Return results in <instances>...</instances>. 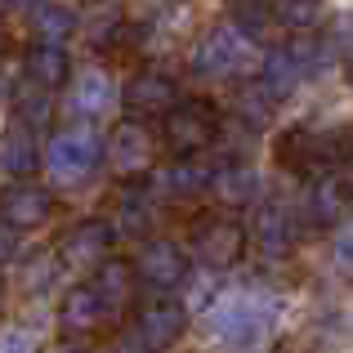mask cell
I'll use <instances>...</instances> for the list:
<instances>
[{
  "mask_svg": "<svg viewBox=\"0 0 353 353\" xmlns=\"http://www.w3.org/2000/svg\"><path fill=\"white\" fill-rule=\"evenodd\" d=\"M188 72L197 81H237L259 72V54L250 45V36H241L233 23L228 27H210L188 54Z\"/></svg>",
  "mask_w": 353,
  "mask_h": 353,
  "instance_id": "cell-1",
  "label": "cell"
},
{
  "mask_svg": "<svg viewBox=\"0 0 353 353\" xmlns=\"http://www.w3.org/2000/svg\"><path fill=\"white\" fill-rule=\"evenodd\" d=\"M103 148H108V139L94 125H68L45 148V170L59 183H85L103 165Z\"/></svg>",
  "mask_w": 353,
  "mask_h": 353,
  "instance_id": "cell-2",
  "label": "cell"
},
{
  "mask_svg": "<svg viewBox=\"0 0 353 353\" xmlns=\"http://www.w3.org/2000/svg\"><path fill=\"white\" fill-rule=\"evenodd\" d=\"M273 327V309L255 295H228L210 309L206 331L210 340H219L224 349H255Z\"/></svg>",
  "mask_w": 353,
  "mask_h": 353,
  "instance_id": "cell-3",
  "label": "cell"
},
{
  "mask_svg": "<svg viewBox=\"0 0 353 353\" xmlns=\"http://www.w3.org/2000/svg\"><path fill=\"white\" fill-rule=\"evenodd\" d=\"M161 139L174 157H197L219 139V112L206 99H183L170 117L161 121Z\"/></svg>",
  "mask_w": 353,
  "mask_h": 353,
  "instance_id": "cell-4",
  "label": "cell"
},
{
  "mask_svg": "<svg viewBox=\"0 0 353 353\" xmlns=\"http://www.w3.org/2000/svg\"><path fill=\"white\" fill-rule=\"evenodd\" d=\"M130 331L143 345V353H165L188 331V309L179 300H170V295H152V300L134 304V327Z\"/></svg>",
  "mask_w": 353,
  "mask_h": 353,
  "instance_id": "cell-5",
  "label": "cell"
},
{
  "mask_svg": "<svg viewBox=\"0 0 353 353\" xmlns=\"http://www.w3.org/2000/svg\"><path fill=\"white\" fill-rule=\"evenodd\" d=\"M188 246L206 268H233L246 250V228L228 215H201L188 228Z\"/></svg>",
  "mask_w": 353,
  "mask_h": 353,
  "instance_id": "cell-6",
  "label": "cell"
},
{
  "mask_svg": "<svg viewBox=\"0 0 353 353\" xmlns=\"http://www.w3.org/2000/svg\"><path fill=\"white\" fill-rule=\"evenodd\" d=\"M152 157H157V143H152V130L143 121H121V125L108 134V148H103V161L117 170L121 183H134L152 170Z\"/></svg>",
  "mask_w": 353,
  "mask_h": 353,
  "instance_id": "cell-7",
  "label": "cell"
},
{
  "mask_svg": "<svg viewBox=\"0 0 353 353\" xmlns=\"http://www.w3.org/2000/svg\"><path fill=\"white\" fill-rule=\"evenodd\" d=\"M179 85H174V77H165V72L157 68H143L134 72V77L125 81V90H121V108L130 112V121H143V117H170L174 108H179Z\"/></svg>",
  "mask_w": 353,
  "mask_h": 353,
  "instance_id": "cell-8",
  "label": "cell"
},
{
  "mask_svg": "<svg viewBox=\"0 0 353 353\" xmlns=\"http://www.w3.org/2000/svg\"><path fill=\"white\" fill-rule=\"evenodd\" d=\"M112 241H117V228L108 224V219H99V215L94 219H81V224H72L68 233L59 237V259H63V268H72V273L103 268Z\"/></svg>",
  "mask_w": 353,
  "mask_h": 353,
  "instance_id": "cell-9",
  "label": "cell"
},
{
  "mask_svg": "<svg viewBox=\"0 0 353 353\" xmlns=\"http://www.w3.org/2000/svg\"><path fill=\"white\" fill-rule=\"evenodd\" d=\"M54 215V192L45 183L14 179L9 188H0V224H9L14 233H32Z\"/></svg>",
  "mask_w": 353,
  "mask_h": 353,
  "instance_id": "cell-10",
  "label": "cell"
},
{
  "mask_svg": "<svg viewBox=\"0 0 353 353\" xmlns=\"http://www.w3.org/2000/svg\"><path fill=\"white\" fill-rule=\"evenodd\" d=\"M134 273H139V286H152V291H179L188 282V255H183L174 241H143L134 259Z\"/></svg>",
  "mask_w": 353,
  "mask_h": 353,
  "instance_id": "cell-11",
  "label": "cell"
},
{
  "mask_svg": "<svg viewBox=\"0 0 353 353\" xmlns=\"http://www.w3.org/2000/svg\"><path fill=\"white\" fill-rule=\"evenodd\" d=\"M277 161H282L286 170H295V174H313V179H318V174L331 165L327 134H309L304 125L286 130V134L277 139Z\"/></svg>",
  "mask_w": 353,
  "mask_h": 353,
  "instance_id": "cell-12",
  "label": "cell"
},
{
  "mask_svg": "<svg viewBox=\"0 0 353 353\" xmlns=\"http://www.w3.org/2000/svg\"><path fill=\"white\" fill-rule=\"evenodd\" d=\"M250 237H255L259 255L282 259L286 250H291V241H295L291 210H286V206H277V201H259V206L250 210Z\"/></svg>",
  "mask_w": 353,
  "mask_h": 353,
  "instance_id": "cell-13",
  "label": "cell"
},
{
  "mask_svg": "<svg viewBox=\"0 0 353 353\" xmlns=\"http://www.w3.org/2000/svg\"><path fill=\"white\" fill-rule=\"evenodd\" d=\"M103 322H108V309L94 295V286H72V291L63 295V309H59L63 336L85 340V336H94V331H103Z\"/></svg>",
  "mask_w": 353,
  "mask_h": 353,
  "instance_id": "cell-14",
  "label": "cell"
},
{
  "mask_svg": "<svg viewBox=\"0 0 353 353\" xmlns=\"http://www.w3.org/2000/svg\"><path fill=\"white\" fill-rule=\"evenodd\" d=\"M94 295L103 300L108 318H125V313L134 309V295H139L134 264H125V259H108V264L94 273Z\"/></svg>",
  "mask_w": 353,
  "mask_h": 353,
  "instance_id": "cell-15",
  "label": "cell"
},
{
  "mask_svg": "<svg viewBox=\"0 0 353 353\" xmlns=\"http://www.w3.org/2000/svg\"><path fill=\"white\" fill-rule=\"evenodd\" d=\"M349 188L340 183V174H318V179L309 183V192H304V219H309L313 228H336L340 219H345L349 210Z\"/></svg>",
  "mask_w": 353,
  "mask_h": 353,
  "instance_id": "cell-16",
  "label": "cell"
},
{
  "mask_svg": "<svg viewBox=\"0 0 353 353\" xmlns=\"http://www.w3.org/2000/svg\"><path fill=\"white\" fill-rule=\"evenodd\" d=\"M77 32L85 36L94 50H112L125 32V14H121L117 0H85L77 14Z\"/></svg>",
  "mask_w": 353,
  "mask_h": 353,
  "instance_id": "cell-17",
  "label": "cell"
},
{
  "mask_svg": "<svg viewBox=\"0 0 353 353\" xmlns=\"http://www.w3.org/2000/svg\"><path fill=\"white\" fill-rule=\"evenodd\" d=\"M23 81H32V85L41 90H59L72 81V59L63 50H50V45H32V50L23 54Z\"/></svg>",
  "mask_w": 353,
  "mask_h": 353,
  "instance_id": "cell-18",
  "label": "cell"
},
{
  "mask_svg": "<svg viewBox=\"0 0 353 353\" xmlns=\"http://www.w3.org/2000/svg\"><path fill=\"white\" fill-rule=\"evenodd\" d=\"M152 215H157V201H152V188L143 179L134 183H121L117 192V219L125 233H148L152 228Z\"/></svg>",
  "mask_w": 353,
  "mask_h": 353,
  "instance_id": "cell-19",
  "label": "cell"
},
{
  "mask_svg": "<svg viewBox=\"0 0 353 353\" xmlns=\"http://www.w3.org/2000/svg\"><path fill=\"white\" fill-rule=\"evenodd\" d=\"M304 81V72H300V63L291 59V50H268L264 59H259V85L268 90V99H286V94H295V85Z\"/></svg>",
  "mask_w": 353,
  "mask_h": 353,
  "instance_id": "cell-20",
  "label": "cell"
},
{
  "mask_svg": "<svg viewBox=\"0 0 353 353\" xmlns=\"http://www.w3.org/2000/svg\"><path fill=\"white\" fill-rule=\"evenodd\" d=\"M36 165H41V148H36L32 130H5L0 134V174H32Z\"/></svg>",
  "mask_w": 353,
  "mask_h": 353,
  "instance_id": "cell-21",
  "label": "cell"
},
{
  "mask_svg": "<svg viewBox=\"0 0 353 353\" xmlns=\"http://www.w3.org/2000/svg\"><path fill=\"white\" fill-rule=\"evenodd\" d=\"M9 103H14V117H18V125H23V130H45V125H50V117H54L50 90L32 85V81H23V85L14 90Z\"/></svg>",
  "mask_w": 353,
  "mask_h": 353,
  "instance_id": "cell-22",
  "label": "cell"
},
{
  "mask_svg": "<svg viewBox=\"0 0 353 353\" xmlns=\"http://www.w3.org/2000/svg\"><path fill=\"white\" fill-rule=\"evenodd\" d=\"M32 32H36V45H50V50H63L68 36H77V14L63 5H41L32 18Z\"/></svg>",
  "mask_w": 353,
  "mask_h": 353,
  "instance_id": "cell-23",
  "label": "cell"
},
{
  "mask_svg": "<svg viewBox=\"0 0 353 353\" xmlns=\"http://www.w3.org/2000/svg\"><path fill=\"white\" fill-rule=\"evenodd\" d=\"M210 174H215V170H206L201 161H192V157H179V161H174L170 170L161 174V188L170 192V197H197V192L210 188Z\"/></svg>",
  "mask_w": 353,
  "mask_h": 353,
  "instance_id": "cell-24",
  "label": "cell"
},
{
  "mask_svg": "<svg viewBox=\"0 0 353 353\" xmlns=\"http://www.w3.org/2000/svg\"><path fill=\"white\" fill-rule=\"evenodd\" d=\"M210 192H215L219 201H228V206H246V201H255V174L237 161L219 165V170L210 174Z\"/></svg>",
  "mask_w": 353,
  "mask_h": 353,
  "instance_id": "cell-25",
  "label": "cell"
},
{
  "mask_svg": "<svg viewBox=\"0 0 353 353\" xmlns=\"http://www.w3.org/2000/svg\"><path fill=\"white\" fill-rule=\"evenodd\" d=\"M108 103H112V85H108V77H103V72H81V81L72 85V108L85 112V117H94V112H103Z\"/></svg>",
  "mask_w": 353,
  "mask_h": 353,
  "instance_id": "cell-26",
  "label": "cell"
},
{
  "mask_svg": "<svg viewBox=\"0 0 353 353\" xmlns=\"http://www.w3.org/2000/svg\"><path fill=\"white\" fill-rule=\"evenodd\" d=\"M268 9H273V23L291 27V32H309L322 18V0H268Z\"/></svg>",
  "mask_w": 353,
  "mask_h": 353,
  "instance_id": "cell-27",
  "label": "cell"
},
{
  "mask_svg": "<svg viewBox=\"0 0 353 353\" xmlns=\"http://www.w3.org/2000/svg\"><path fill=\"white\" fill-rule=\"evenodd\" d=\"M273 99H268V90L259 85V81H246V85H237V117L246 121L250 130H259L268 117H273Z\"/></svg>",
  "mask_w": 353,
  "mask_h": 353,
  "instance_id": "cell-28",
  "label": "cell"
},
{
  "mask_svg": "<svg viewBox=\"0 0 353 353\" xmlns=\"http://www.w3.org/2000/svg\"><path fill=\"white\" fill-rule=\"evenodd\" d=\"M268 23H273L268 0H233V27L241 36H259Z\"/></svg>",
  "mask_w": 353,
  "mask_h": 353,
  "instance_id": "cell-29",
  "label": "cell"
},
{
  "mask_svg": "<svg viewBox=\"0 0 353 353\" xmlns=\"http://www.w3.org/2000/svg\"><path fill=\"white\" fill-rule=\"evenodd\" d=\"M327 152H331V165L340 170V179H353V125L327 134Z\"/></svg>",
  "mask_w": 353,
  "mask_h": 353,
  "instance_id": "cell-30",
  "label": "cell"
},
{
  "mask_svg": "<svg viewBox=\"0 0 353 353\" xmlns=\"http://www.w3.org/2000/svg\"><path fill=\"white\" fill-rule=\"evenodd\" d=\"M0 353H36L32 331H0Z\"/></svg>",
  "mask_w": 353,
  "mask_h": 353,
  "instance_id": "cell-31",
  "label": "cell"
},
{
  "mask_svg": "<svg viewBox=\"0 0 353 353\" xmlns=\"http://www.w3.org/2000/svg\"><path fill=\"white\" fill-rule=\"evenodd\" d=\"M18 246H23V241H18V233L9 224H0V268L9 264V259H18Z\"/></svg>",
  "mask_w": 353,
  "mask_h": 353,
  "instance_id": "cell-32",
  "label": "cell"
},
{
  "mask_svg": "<svg viewBox=\"0 0 353 353\" xmlns=\"http://www.w3.org/2000/svg\"><path fill=\"white\" fill-rule=\"evenodd\" d=\"M45 0H0V9L5 14H27V9H41Z\"/></svg>",
  "mask_w": 353,
  "mask_h": 353,
  "instance_id": "cell-33",
  "label": "cell"
},
{
  "mask_svg": "<svg viewBox=\"0 0 353 353\" xmlns=\"http://www.w3.org/2000/svg\"><path fill=\"white\" fill-rule=\"evenodd\" d=\"M345 81H349V85H353V54H349V59H345Z\"/></svg>",
  "mask_w": 353,
  "mask_h": 353,
  "instance_id": "cell-34",
  "label": "cell"
},
{
  "mask_svg": "<svg viewBox=\"0 0 353 353\" xmlns=\"http://www.w3.org/2000/svg\"><path fill=\"white\" fill-rule=\"evenodd\" d=\"M0 313H5V282H0Z\"/></svg>",
  "mask_w": 353,
  "mask_h": 353,
  "instance_id": "cell-35",
  "label": "cell"
},
{
  "mask_svg": "<svg viewBox=\"0 0 353 353\" xmlns=\"http://www.w3.org/2000/svg\"><path fill=\"white\" fill-rule=\"evenodd\" d=\"M340 183H345V188H349V197H353V179H340Z\"/></svg>",
  "mask_w": 353,
  "mask_h": 353,
  "instance_id": "cell-36",
  "label": "cell"
},
{
  "mask_svg": "<svg viewBox=\"0 0 353 353\" xmlns=\"http://www.w3.org/2000/svg\"><path fill=\"white\" fill-rule=\"evenodd\" d=\"M59 353H90V349H59Z\"/></svg>",
  "mask_w": 353,
  "mask_h": 353,
  "instance_id": "cell-37",
  "label": "cell"
},
{
  "mask_svg": "<svg viewBox=\"0 0 353 353\" xmlns=\"http://www.w3.org/2000/svg\"><path fill=\"white\" fill-rule=\"evenodd\" d=\"M0 45H5V27H0Z\"/></svg>",
  "mask_w": 353,
  "mask_h": 353,
  "instance_id": "cell-38",
  "label": "cell"
}]
</instances>
